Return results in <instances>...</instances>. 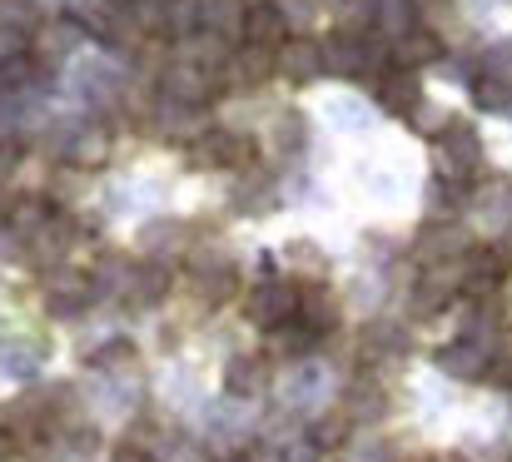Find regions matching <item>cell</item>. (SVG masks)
Returning a JSON list of instances; mask_svg holds the SVG:
<instances>
[{"label": "cell", "mask_w": 512, "mask_h": 462, "mask_svg": "<svg viewBox=\"0 0 512 462\" xmlns=\"http://www.w3.org/2000/svg\"><path fill=\"white\" fill-rule=\"evenodd\" d=\"M508 274H512V249L473 244V249L458 259V294H468V299H493Z\"/></svg>", "instance_id": "1"}, {"label": "cell", "mask_w": 512, "mask_h": 462, "mask_svg": "<svg viewBox=\"0 0 512 462\" xmlns=\"http://www.w3.org/2000/svg\"><path fill=\"white\" fill-rule=\"evenodd\" d=\"M433 169H438V179H443V184H468V179L483 169V145H478V135H473V130H463V125H453V130L438 140Z\"/></svg>", "instance_id": "2"}, {"label": "cell", "mask_w": 512, "mask_h": 462, "mask_svg": "<svg viewBox=\"0 0 512 462\" xmlns=\"http://www.w3.org/2000/svg\"><path fill=\"white\" fill-rule=\"evenodd\" d=\"M189 164L194 169H254V140L209 130L189 145Z\"/></svg>", "instance_id": "3"}, {"label": "cell", "mask_w": 512, "mask_h": 462, "mask_svg": "<svg viewBox=\"0 0 512 462\" xmlns=\"http://www.w3.org/2000/svg\"><path fill=\"white\" fill-rule=\"evenodd\" d=\"M274 75L294 80V85H309V80H324V60H319V40L314 35H289L279 50H274Z\"/></svg>", "instance_id": "4"}, {"label": "cell", "mask_w": 512, "mask_h": 462, "mask_svg": "<svg viewBox=\"0 0 512 462\" xmlns=\"http://www.w3.org/2000/svg\"><path fill=\"white\" fill-rule=\"evenodd\" d=\"M244 313H249V323H259V328H284V323H294V313H299V289L294 284H264L259 294H249V304H244Z\"/></svg>", "instance_id": "5"}, {"label": "cell", "mask_w": 512, "mask_h": 462, "mask_svg": "<svg viewBox=\"0 0 512 462\" xmlns=\"http://www.w3.org/2000/svg\"><path fill=\"white\" fill-rule=\"evenodd\" d=\"M239 35H244V45L279 50V45L289 40V20H284V10H279V5H269V0H254V5L239 15Z\"/></svg>", "instance_id": "6"}, {"label": "cell", "mask_w": 512, "mask_h": 462, "mask_svg": "<svg viewBox=\"0 0 512 462\" xmlns=\"http://www.w3.org/2000/svg\"><path fill=\"white\" fill-rule=\"evenodd\" d=\"M45 299H50V308L55 313H80V308L95 299V279L85 274V269H55L50 279H45Z\"/></svg>", "instance_id": "7"}, {"label": "cell", "mask_w": 512, "mask_h": 462, "mask_svg": "<svg viewBox=\"0 0 512 462\" xmlns=\"http://www.w3.org/2000/svg\"><path fill=\"white\" fill-rule=\"evenodd\" d=\"M373 100H378V110L383 115H413L418 105H423V85H418V75H408V70H388L378 85H373Z\"/></svg>", "instance_id": "8"}, {"label": "cell", "mask_w": 512, "mask_h": 462, "mask_svg": "<svg viewBox=\"0 0 512 462\" xmlns=\"http://www.w3.org/2000/svg\"><path fill=\"white\" fill-rule=\"evenodd\" d=\"M319 60H324V75L363 80V45H358V30H334L329 40H319Z\"/></svg>", "instance_id": "9"}, {"label": "cell", "mask_w": 512, "mask_h": 462, "mask_svg": "<svg viewBox=\"0 0 512 462\" xmlns=\"http://www.w3.org/2000/svg\"><path fill=\"white\" fill-rule=\"evenodd\" d=\"M388 60H393V70H423V65H433V60H443V40L423 25V30H408V35H398L393 45H388Z\"/></svg>", "instance_id": "10"}, {"label": "cell", "mask_w": 512, "mask_h": 462, "mask_svg": "<svg viewBox=\"0 0 512 462\" xmlns=\"http://www.w3.org/2000/svg\"><path fill=\"white\" fill-rule=\"evenodd\" d=\"M165 95H170L174 105L194 110V105L214 100V75L204 65H174V70H165Z\"/></svg>", "instance_id": "11"}, {"label": "cell", "mask_w": 512, "mask_h": 462, "mask_svg": "<svg viewBox=\"0 0 512 462\" xmlns=\"http://www.w3.org/2000/svg\"><path fill=\"white\" fill-rule=\"evenodd\" d=\"M458 299V274L453 269H428L418 284H413V313L418 318H433Z\"/></svg>", "instance_id": "12"}, {"label": "cell", "mask_w": 512, "mask_h": 462, "mask_svg": "<svg viewBox=\"0 0 512 462\" xmlns=\"http://www.w3.org/2000/svg\"><path fill=\"white\" fill-rule=\"evenodd\" d=\"M80 35H85V30H80V20H50V25H40V30H35V40H30L35 65H40V60L50 65V60L70 55V50L80 45Z\"/></svg>", "instance_id": "13"}, {"label": "cell", "mask_w": 512, "mask_h": 462, "mask_svg": "<svg viewBox=\"0 0 512 462\" xmlns=\"http://www.w3.org/2000/svg\"><path fill=\"white\" fill-rule=\"evenodd\" d=\"M264 383H269V368H264L259 353H239V358L224 363V393L254 398V393H264Z\"/></svg>", "instance_id": "14"}, {"label": "cell", "mask_w": 512, "mask_h": 462, "mask_svg": "<svg viewBox=\"0 0 512 462\" xmlns=\"http://www.w3.org/2000/svg\"><path fill=\"white\" fill-rule=\"evenodd\" d=\"M438 363H443V373H453V378H488L493 353L478 348L473 338H458V343H448V348L438 353Z\"/></svg>", "instance_id": "15"}, {"label": "cell", "mask_w": 512, "mask_h": 462, "mask_svg": "<svg viewBox=\"0 0 512 462\" xmlns=\"http://www.w3.org/2000/svg\"><path fill=\"white\" fill-rule=\"evenodd\" d=\"M229 75L234 85H264L274 75V50H259V45H239L229 55Z\"/></svg>", "instance_id": "16"}, {"label": "cell", "mask_w": 512, "mask_h": 462, "mask_svg": "<svg viewBox=\"0 0 512 462\" xmlns=\"http://www.w3.org/2000/svg\"><path fill=\"white\" fill-rule=\"evenodd\" d=\"M468 249H473V244H468L453 224H443V229H428V234L418 239V249H413V254H418L423 264H443V259H463Z\"/></svg>", "instance_id": "17"}, {"label": "cell", "mask_w": 512, "mask_h": 462, "mask_svg": "<svg viewBox=\"0 0 512 462\" xmlns=\"http://www.w3.org/2000/svg\"><path fill=\"white\" fill-rule=\"evenodd\" d=\"M294 318H299V323H304V328H309L314 338H324V333H329V328L339 323V313H334V299H329V289H319V284H314V289H304V294H299V313H294Z\"/></svg>", "instance_id": "18"}, {"label": "cell", "mask_w": 512, "mask_h": 462, "mask_svg": "<svg viewBox=\"0 0 512 462\" xmlns=\"http://www.w3.org/2000/svg\"><path fill=\"white\" fill-rule=\"evenodd\" d=\"M170 289H174V274L165 269V264H150V269H140V274H135L130 299H135V304H160Z\"/></svg>", "instance_id": "19"}, {"label": "cell", "mask_w": 512, "mask_h": 462, "mask_svg": "<svg viewBox=\"0 0 512 462\" xmlns=\"http://www.w3.org/2000/svg\"><path fill=\"white\" fill-rule=\"evenodd\" d=\"M428 194H433V199H428V219H453V214L463 209V199H468V184H443V179H438Z\"/></svg>", "instance_id": "20"}, {"label": "cell", "mask_w": 512, "mask_h": 462, "mask_svg": "<svg viewBox=\"0 0 512 462\" xmlns=\"http://www.w3.org/2000/svg\"><path fill=\"white\" fill-rule=\"evenodd\" d=\"M199 289H204V299H209V304H224V299H234V289H239V274H234V264L199 274Z\"/></svg>", "instance_id": "21"}, {"label": "cell", "mask_w": 512, "mask_h": 462, "mask_svg": "<svg viewBox=\"0 0 512 462\" xmlns=\"http://www.w3.org/2000/svg\"><path fill=\"white\" fill-rule=\"evenodd\" d=\"M105 150H110V135H105V130H85V135L70 145V159H75L80 169H95V164L105 159Z\"/></svg>", "instance_id": "22"}, {"label": "cell", "mask_w": 512, "mask_h": 462, "mask_svg": "<svg viewBox=\"0 0 512 462\" xmlns=\"http://www.w3.org/2000/svg\"><path fill=\"white\" fill-rule=\"evenodd\" d=\"M408 125H413L418 135H428V140H443V135L453 130V120H448L438 105H418V110L408 115Z\"/></svg>", "instance_id": "23"}, {"label": "cell", "mask_w": 512, "mask_h": 462, "mask_svg": "<svg viewBox=\"0 0 512 462\" xmlns=\"http://www.w3.org/2000/svg\"><path fill=\"white\" fill-rule=\"evenodd\" d=\"M284 259H289L294 269H309V279H314V284H319V279H324V269H329V264H324V254H319L314 244H304V239H299V244H289V249H284Z\"/></svg>", "instance_id": "24"}, {"label": "cell", "mask_w": 512, "mask_h": 462, "mask_svg": "<svg viewBox=\"0 0 512 462\" xmlns=\"http://www.w3.org/2000/svg\"><path fill=\"white\" fill-rule=\"evenodd\" d=\"M274 338H279V348H289V358H299V353H309V348L319 343L299 318H294V323H284V328H274Z\"/></svg>", "instance_id": "25"}, {"label": "cell", "mask_w": 512, "mask_h": 462, "mask_svg": "<svg viewBox=\"0 0 512 462\" xmlns=\"http://www.w3.org/2000/svg\"><path fill=\"white\" fill-rule=\"evenodd\" d=\"M473 100H478L483 110H498V105L508 100V85H503V75H483V80H473Z\"/></svg>", "instance_id": "26"}, {"label": "cell", "mask_w": 512, "mask_h": 462, "mask_svg": "<svg viewBox=\"0 0 512 462\" xmlns=\"http://www.w3.org/2000/svg\"><path fill=\"white\" fill-rule=\"evenodd\" d=\"M110 462H155V453H145V448L125 443V448H115V458H110Z\"/></svg>", "instance_id": "27"}, {"label": "cell", "mask_w": 512, "mask_h": 462, "mask_svg": "<svg viewBox=\"0 0 512 462\" xmlns=\"http://www.w3.org/2000/svg\"><path fill=\"white\" fill-rule=\"evenodd\" d=\"M239 462H284V453H279V448H259V443H254Z\"/></svg>", "instance_id": "28"}, {"label": "cell", "mask_w": 512, "mask_h": 462, "mask_svg": "<svg viewBox=\"0 0 512 462\" xmlns=\"http://www.w3.org/2000/svg\"><path fill=\"white\" fill-rule=\"evenodd\" d=\"M10 169H15V145H5V140H0V179H5Z\"/></svg>", "instance_id": "29"}, {"label": "cell", "mask_w": 512, "mask_h": 462, "mask_svg": "<svg viewBox=\"0 0 512 462\" xmlns=\"http://www.w3.org/2000/svg\"><path fill=\"white\" fill-rule=\"evenodd\" d=\"M229 462H239V458H229Z\"/></svg>", "instance_id": "30"}]
</instances>
